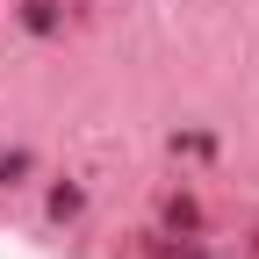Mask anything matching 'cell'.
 Wrapping results in <instances>:
<instances>
[{"instance_id": "obj_3", "label": "cell", "mask_w": 259, "mask_h": 259, "mask_svg": "<svg viewBox=\"0 0 259 259\" xmlns=\"http://www.w3.org/2000/svg\"><path fill=\"white\" fill-rule=\"evenodd\" d=\"M51 216H58V223L79 216V187H51Z\"/></svg>"}, {"instance_id": "obj_1", "label": "cell", "mask_w": 259, "mask_h": 259, "mask_svg": "<svg viewBox=\"0 0 259 259\" xmlns=\"http://www.w3.org/2000/svg\"><path fill=\"white\" fill-rule=\"evenodd\" d=\"M22 22L36 29V36H51V29H58V0H29V8H22Z\"/></svg>"}, {"instance_id": "obj_2", "label": "cell", "mask_w": 259, "mask_h": 259, "mask_svg": "<svg viewBox=\"0 0 259 259\" xmlns=\"http://www.w3.org/2000/svg\"><path fill=\"white\" fill-rule=\"evenodd\" d=\"M22 173H29V151H0V187H22Z\"/></svg>"}]
</instances>
